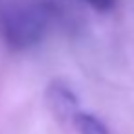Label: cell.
Segmentation results:
<instances>
[{"mask_svg":"<svg viewBox=\"0 0 134 134\" xmlns=\"http://www.w3.org/2000/svg\"><path fill=\"white\" fill-rule=\"evenodd\" d=\"M48 15L39 4L28 0H2L0 2V41L9 50L22 52L46 35Z\"/></svg>","mask_w":134,"mask_h":134,"instance_id":"6da1fadb","label":"cell"},{"mask_svg":"<svg viewBox=\"0 0 134 134\" xmlns=\"http://www.w3.org/2000/svg\"><path fill=\"white\" fill-rule=\"evenodd\" d=\"M48 105L52 112L63 121L74 119L77 114V97L63 83H52L48 86Z\"/></svg>","mask_w":134,"mask_h":134,"instance_id":"7a4b0ae2","label":"cell"},{"mask_svg":"<svg viewBox=\"0 0 134 134\" xmlns=\"http://www.w3.org/2000/svg\"><path fill=\"white\" fill-rule=\"evenodd\" d=\"M74 123L79 134H108V129L105 127V123L88 112H77L74 118Z\"/></svg>","mask_w":134,"mask_h":134,"instance_id":"3957f363","label":"cell"},{"mask_svg":"<svg viewBox=\"0 0 134 134\" xmlns=\"http://www.w3.org/2000/svg\"><path fill=\"white\" fill-rule=\"evenodd\" d=\"M86 4H90L97 11H108L114 6V0H85Z\"/></svg>","mask_w":134,"mask_h":134,"instance_id":"277c9868","label":"cell"}]
</instances>
